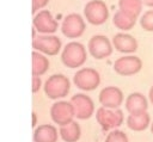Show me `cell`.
<instances>
[{"label": "cell", "instance_id": "8fae6325", "mask_svg": "<svg viewBox=\"0 0 153 142\" xmlns=\"http://www.w3.org/2000/svg\"><path fill=\"white\" fill-rule=\"evenodd\" d=\"M33 29L43 35H53L56 32L59 27V23L56 19H54L53 14L48 10H41L38 11L32 19Z\"/></svg>", "mask_w": 153, "mask_h": 142}, {"label": "cell", "instance_id": "44dd1931", "mask_svg": "<svg viewBox=\"0 0 153 142\" xmlns=\"http://www.w3.org/2000/svg\"><path fill=\"white\" fill-rule=\"evenodd\" d=\"M142 0H118V10L129 13L136 18L142 11Z\"/></svg>", "mask_w": 153, "mask_h": 142}, {"label": "cell", "instance_id": "7c38bea8", "mask_svg": "<svg viewBox=\"0 0 153 142\" xmlns=\"http://www.w3.org/2000/svg\"><path fill=\"white\" fill-rule=\"evenodd\" d=\"M71 103L74 107L75 118L88 119L92 117V115L94 112V103L91 97H88L84 93H78L71 98Z\"/></svg>", "mask_w": 153, "mask_h": 142}, {"label": "cell", "instance_id": "cb8c5ba5", "mask_svg": "<svg viewBox=\"0 0 153 142\" xmlns=\"http://www.w3.org/2000/svg\"><path fill=\"white\" fill-rule=\"evenodd\" d=\"M49 4V0H32V13L36 14L38 11L44 8Z\"/></svg>", "mask_w": 153, "mask_h": 142}, {"label": "cell", "instance_id": "6da1fadb", "mask_svg": "<svg viewBox=\"0 0 153 142\" xmlns=\"http://www.w3.org/2000/svg\"><path fill=\"white\" fill-rule=\"evenodd\" d=\"M87 60L85 47L79 42H69L61 53V61L67 68H79Z\"/></svg>", "mask_w": 153, "mask_h": 142}, {"label": "cell", "instance_id": "30bf717a", "mask_svg": "<svg viewBox=\"0 0 153 142\" xmlns=\"http://www.w3.org/2000/svg\"><path fill=\"white\" fill-rule=\"evenodd\" d=\"M142 69V61L134 55H126L118 57L114 62V70L122 76H130L137 74Z\"/></svg>", "mask_w": 153, "mask_h": 142}, {"label": "cell", "instance_id": "9a60e30c", "mask_svg": "<svg viewBox=\"0 0 153 142\" xmlns=\"http://www.w3.org/2000/svg\"><path fill=\"white\" fill-rule=\"evenodd\" d=\"M126 109L129 112V115L146 112L148 109V100L142 93L133 92L126 99Z\"/></svg>", "mask_w": 153, "mask_h": 142}, {"label": "cell", "instance_id": "d6986e66", "mask_svg": "<svg viewBox=\"0 0 153 142\" xmlns=\"http://www.w3.org/2000/svg\"><path fill=\"white\" fill-rule=\"evenodd\" d=\"M59 132H60L61 138L65 142H76L81 136L80 125L75 121H72L71 123L60 126Z\"/></svg>", "mask_w": 153, "mask_h": 142}, {"label": "cell", "instance_id": "ffe728a7", "mask_svg": "<svg viewBox=\"0 0 153 142\" xmlns=\"http://www.w3.org/2000/svg\"><path fill=\"white\" fill-rule=\"evenodd\" d=\"M32 75L41 76L45 74L49 69V60L44 56V54L33 50L32 54Z\"/></svg>", "mask_w": 153, "mask_h": 142}, {"label": "cell", "instance_id": "7a4b0ae2", "mask_svg": "<svg viewBox=\"0 0 153 142\" xmlns=\"http://www.w3.org/2000/svg\"><path fill=\"white\" fill-rule=\"evenodd\" d=\"M43 89L49 99H62L71 89V81L63 74H54L45 80Z\"/></svg>", "mask_w": 153, "mask_h": 142}, {"label": "cell", "instance_id": "2e32d148", "mask_svg": "<svg viewBox=\"0 0 153 142\" xmlns=\"http://www.w3.org/2000/svg\"><path fill=\"white\" fill-rule=\"evenodd\" d=\"M60 132L51 124H42L33 130V142H56Z\"/></svg>", "mask_w": 153, "mask_h": 142}, {"label": "cell", "instance_id": "5bb4252c", "mask_svg": "<svg viewBox=\"0 0 153 142\" xmlns=\"http://www.w3.org/2000/svg\"><path fill=\"white\" fill-rule=\"evenodd\" d=\"M111 42L115 50L122 54H131L137 50V41L134 36L129 33H124V32L116 33Z\"/></svg>", "mask_w": 153, "mask_h": 142}, {"label": "cell", "instance_id": "4316f807", "mask_svg": "<svg viewBox=\"0 0 153 142\" xmlns=\"http://www.w3.org/2000/svg\"><path fill=\"white\" fill-rule=\"evenodd\" d=\"M142 2L148 7H153V0H142Z\"/></svg>", "mask_w": 153, "mask_h": 142}, {"label": "cell", "instance_id": "7402d4cb", "mask_svg": "<svg viewBox=\"0 0 153 142\" xmlns=\"http://www.w3.org/2000/svg\"><path fill=\"white\" fill-rule=\"evenodd\" d=\"M140 25L142 30L147 32H153V10H147L142 13L140 18Z\"/></svg>", "mask_w": 153, "mask_h": 142}, {"label": "cell", "instance_id": "603a6c76", "mask_svg": "<svg viewBox=\"0 0 153 142\" xmlns=\"http://www.w3.org/2000/svg\"><path fill=\"white\" fill-rule=\"evenodd\" d=\"M105 142H129L126 132L112 129L105 137Z\"/></svg>", "mask_w": 153, "mask_h": 142}, {"label": "cell", "instance_id": "277c9868", "mask_svg": "<svg viewBox=\"0 0 153 142\" xmlns=\"http://www.w3.org/2000/svg\"><path fill=\"white\" fill-rule=\"evenodd\" d=\"M74 85L85 92L96 89L100 84V75L99 73L93 68H80L73 76Z\"/></svg>", "mask_w": 153, "mask_h": 142}, {"label": "cell", "instance_id": "9c48e42d", "mask_svg": "<svg viewBox=\"0 0 153 142\" xmlns=\"http://www.w3.org/2000/svg\"><path fill=\"white\" fill-rule=\"evenodd\" d=\"M32 48L48 56H55L62 48L61 39L54 35H41L33 38Z\"/></svg>", "mask_w": 153, "mask_h": 142}, {"label": "cell", "instance_id": "83f0119b", "mask_svg": "<svg viewBox=\"0 0 153 142\" xmlns=\"http://www.w3.org/2000/svg\"><path fill=\"white\" fill-rule=\"evenodd\" d=\"M36 122H37V116L35 112H32V126L36 128Z\"/></svg>", "mask_w": 153, "mask_h": 142}, {"label": "cell", "instance_id": "f1b7e54d", "mask_svg": "<svg viewBox=\"0 0 153 142\" xmlns=\"http://www.w3.org/2000/svg\"><path fill=\"white\" fill-rule=\"evenodd\" d=\"M151 131H152V134H153V122H152V124H151Z\"/></svg>", "mask_w": 153, "mask_h": 142}, {"label": "cell", "instance_id": "e0dca14e", "mask_svg": "<svg viewBox=\"0 0 153 142\" xmlns=\"http://www.w3.org/2000/svg\"><path fill=\"white\" fill-rule=\"evenodd\" d=\"M136 17L129 14V13H126L121 10H117L114 14V18H112V23L114 25L121 30V31H129L134 27V25L136 24Z\"/></svg>", "mask_w": 153, "mask_h": 142}, {"label": "cell", "instance_id": "ac0fdd59", "mask_svg": "<svg viewBox=\"0 0 153 142\" xmlns=\"http://www.w3.org/2000/svg\"><path fill=\"white\" fill-rule=\"evenodd\" d=\"M127 125L133 131H142L146 130L151 125V117L148 112L136 113V115H129L127 118Z\"/></svg>", "mask_w": 153, "mask_h": 142}, {"label": "cell", "instance_id": "484cf974", "mask_svg": "<svg viewBox=\"0 0 153 142\" xmlns=\"http://www.w3.org/2000/svg\"><path fill=\"white\" fill-rule=\"evenodd\" d=\"M148 99H149L151 104L153 105V85H152V87H151L149 91H148Z\"/></svg>", "mask_w": 153, "mask_h": 142}, {"label": "cell", "instance_id": "52a82bcc", "mask_svg": "<svg viewBox=\"0 0 153 142\" xmlns=\"http://www.w3.org/2000/svg\"><path fill=\"white\" fill-rule=\"evenodd\" d=\"M87 49L94 60H104L112 54V42L104 35H94L90 38Z\"/></svg>", "mask_w": 153, "mask_h": 142}, {"label": "cell", "instance_id": "d4e9b609", "mask_svg": "<svg viewBox=\"0 0 153 142\" xmlns=\"http://www.w3.org/2000/svg\"><path fill=\"white\" fill-rule=\"evenodd\" d=\"M42 87V80L41 76L32 75V93H37Z\"/></svg>", "mask_w": 153, "mask_h": 142}, {"label": "cell", "instance_id": "4fadbf2b", "mask_svg": "<svg viewBox=\"0 0 153 142\" xmlns=\"http://www.w3.org/2000/svg\"><path fill=\"white\" fill-rule=\"evenodd\" d=\"M98 99L103 107L118 109L123 103V92L116 86H106L99 92Z\"/></svg>", "mask_w": 153, "mask_h": 142}, {"label": "cell", "instance_id": "8992f818", "mask_svg": "<svg viewBox=\"0 0 153 142\" xmlns=\"http://www.w3.org/2000/svg\"><path fill=\"white\" fill-rule=\"evenodd\" d=\"M86 24L79 13H71L66 16L61 24V32L66 38H79L84 35Z\"/></svg>", "mask_w": 153, "mask_h": 142}, {"label": "cell", "instance_id": "ba28073f", "mask_svg": "<svg viewBox=\"0 0 153 142\" xmlns=\"http://www.w3.org/2000/svg\"><path fill=\"white\" fill-rule=\"evenodd\" d=\"M50 117L53 122L60 126L71 123L72 121H74L75 117V112L72 103L66 100H59L54 103L50 107Z\"/></svg>", "mask_w": 153, "mask_h": 142}, {"label": "cell", "instance_id": "5b68a950", "mask_svg": "<svg viewBox=\"0 0 153 142\" xmlns=\"http://www.w3.org/2000/svg\"><path fill=\"white\" fill-rule=\"evenodd\" d=\"M96 119L104 131L118 128L123 123V111L120 109L99 107L96 112Z\"/></svg>", "mask_w": 153, "mask_h": 142}, {"label": "cell", "instance_id": "3957f363", "mask_svg": "<svg viewBox=\"0 0 153 142\" xmlns=\"http://www.w3.org/2000/svg\"><path fill=\"white\" fill-rule=\"evenodd\" d=\"M85 19L92 25H102L109 18V8L103 0H88L84 7Z\"/></svg>", "mask_w": 153, "mask_h": 142}]
</instances>
